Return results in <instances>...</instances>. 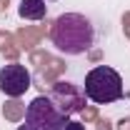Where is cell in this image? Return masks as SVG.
Returning <instances> with one entry per match:
<instances>
[{"label": "cell", "instance_id": "6da1fadb", "mask_svg": "<svg viewBox=\"0 0 130 130\" xmlns=\"http://www.w3.org/2000/svg\"><path fill=\"white\" fill-rule=\"evenodd\" d=\"M50 43L63 55H83L95 45V25L83 13H63L50 25Z\"/></svg>", "mask_w": 130, "mask_h": 130}, {"label": "cell", "instance_id": "7a4b0ae2", "mask_svg": "<svg viewBox=\"0 0 130 130\" xmlns=\"http://www.w3.org/2000/svg\"><path fill=\"white\" fill-rule=\"evenodd\" d=\"M83 93L90 103L95 105H108L123 98V78L120 73L110 68V65H95L88 75H85V85Z\"/></svg>", "mask_w": 130, "mask_h": 130}, {"label": "cell", "instance_id": "3957f363", "mask_svg": "<svg viewBox=\"0 0 130 130\" xmlns=\"http://www.w3.org/2000/svg\"><path fill=\"white\" fill-rule=\"evenodd\" d=\"M65 123H68V115L48 95H38L25 108V125L30 130H63Z\"/></svg>", "mask_w": 130, "mask_h": 130}, {"label": "cell", "instance_id": "277c9868", "mask_svg": "<svg viewBox=\"0 0 130 130\" xmlns=\"http://www.w3.org/2000/svg\"><path fill=\"white\" fill-rule=\"evenodd\" d=\"M48 98L65 115H75V113H80V110H85V93H83L80 85H75V83H65V80L55 83L50 88Z\"/></svg>", "mask_w": 130, "mask_h": 130}, {"label": "cell", "instance_id": "5b68a950", "mask_svg": "<svg viewBox=\"0 0 130 130\" xmlns=\"http://www.w3.org/2000/svg\"><path fill=\"white\" fill-rule=\"evenodd\" d=\"M30 70L20 63H8L0 68V93L8 98H20L30 88Z\"/></svg>", "mask_w": 130, "mask_h": 130}, {"label": "cell", "instance_id": "8992f818", "mask_svg": "<svg viewBox=\"0 0 130 130\" xmlns=\"http://www.w3.org/2000/svg\"><path fill=\"white\" fill-rule=\"evenodd\" d=\"M18 13L23 20H43L48 15V5H45V0H20Z\"/></svg>", "mask_w": 130, "mask_h": 130}, {"label": "cell", "instance_id": "52a82bcc", "mask_svg": "<svg viewBox=\"0 0 130 130\" xmlns=\"http://www.w3.org/2000/svg\"><path fill=\"white\" fill-rule=\"evenodd\" d=\"M63 130H85V125H83V123H78V120H68Z\"/></svg>", "mask_w": 130, "mask_h": 130}, {"label": "cell", "instance_id": "ba28073f", "mask_svg": "<svg viewBox=\"0 0 130 130\" xmlns=\"http://www.w3.org/2000/svg\"><path fill=\"white\" fill-rule=\"evenodd\" d=\"M18 130H30V128H28V125H20V128H18Z\"/></svg>", "mask_w": 130, "mask_h": 130}]
</instances>
